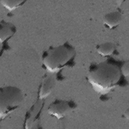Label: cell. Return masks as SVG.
<instances>
[{
    "mask_svg": "<svg viewBox=\"0 0 129 129\" xmlns=\"http://www.w3.org/2000/svg\"><path fill=\"white\" fill-rule=\"evenodd\" d=\"M122 20V15L118 11L112 12L104 17V24L109 28L112 29L117 26Z\"/></svg>",
    "mask_w": 129,
    "mask_h": 129,
    "instance_id": "6",
    "label": "cell"
},
{
    "mask_svg": "<svg viewBox=\"0 0 129 129\" xmlns=\"http://www.w3.org/2000/svg\"><path fill=\"white\" fill-rule=\"evenodd\" d=\"M55 85V79L52 75H47L43 80L39 91V97L42 99L48 96Z\"/></svg>",
    "mask_w": 129,
    "mask_h": 129,
    "instance_id": "5",
    "label": "cell"
},
{
    "mask_svg": "<svg viewBox=\"0 0 129 129\" xmlns=\"http://www.w3.org/2000/svg\"><path fill=\"white\" fill-rule=\"evenodd\" d=\"M121 76L120 69L116 64L103 61L91 65L87 79L97 92L106 94L118 84Z\"/></svg>",
    "mask_w": 129,
    "mask_h": 129,
    "instance_id": "1",
    "label": "cell"
},
{
    "mask_svg": "<svg viewBox=\"0 0 129 129\" xmlns=\"http://www.w3.org/2000/svg\"><path fill=\"white\" fill-rule=\"evenodd\" d=\"M16 32L15 27L12 24L5 21L1 22L0 41L2 43L12 37Z\"/></svg>",
    "mask_w": 129,
    "mask_h": 129,
    "instance_id": "7",
    "label": "cell"
},
{
    "mask_svg": "<svg viewBox=\"0 0 129 129\" xmlns=\"http://www.w3.org/2000/svg\"><path fill=\"white\" fill-rule=\"evenodd\" d=\"M75 55V48L65 43L45 51L42 55V62L49 72L55 73L71 63Z\"/></svg>",
    "mask_w": 129,
    "mask_h": 129,
    "instance_id": "2",
    "label": "cell"
},
{
    "mask_svg": "<svg viewBox=\"0 0 129 129\" xmlns=\"http://www.w3.org/2000/svg\"><path fill=\"white\" fill-rule=\"evenodd\" d=\"M115 45L111 42H105L98 46L97 51L98 54L103 56H109L115 50Z\"/></svg>",
    "mask_w": 129,
    "mask_h": 129,
    "instance_id": "8",
    "label": "cell"
},
{
    "mask_svg": "<svg viewBox=\"0 0 129 129\" xmlns=\"http://www.w3.org/2000/svg\"><path fill=\"white\" fill-rule=\"evenodd\" d=\"M0 2L6 9L9 11H13L25 3V1L16 0H3L1 1Z\"/></svg>",
    "mask_w": 129,
    "mask_h": 129,
    "instance_id": "9",
    "label": "cell"
},
{
    "mask_svg": "<svg viewBox=\"0 0 129 129\" xmlns=\"http://www.w3.org/2000/svg\"><path fill=\"white\" fill-rule=\"evenodd\" d=\"M75 107V104L71 101L56 100L50 104L47 108L48 113L56 118L65 117Z\"/></svg>",
    "mask_w": 129,
    "mask_h": 129,
    "instance_id": "4",
    "label": "cell"
},
{
    "mask_svg": "<svg viewBox=\"0 0 129 129\" xmlns=\"http://www.w3.org/2000/svg\"><path fill=\"white\" fill-rule=\"evenodd\" d=\"M24 99L22 91L14 86H6L0 91V116L5 118L15 110L21 104Z\"/></svg>",
    "mask_w": 129,
    "mask_h": 129,
    "instance_id": "3",
    "label": "cell"
},
{
    "mask_svg": "<svg viewBox=\"0 0 129 129\" xmlns=\"http://www.w3.org/2000/svg\"><path fill=\"white\" fill-rule=\"evenodd\" d=\"M121 75L124 77H128L129 74V62L127 60L124 62L120 69Z\"/></svg>",
    "mask_w": 129,
    "mask_h": 129,
    "instance_id": "10",
    "label": "cell"
}]
</instances>
